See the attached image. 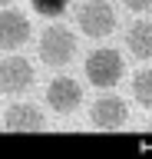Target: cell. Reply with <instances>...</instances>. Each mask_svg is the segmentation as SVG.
Returning a JSON list of instances; mask_svg holds the SVG:
<instances>
[{"instance_id":"obj_1","label":"cell","mask_w":152,"mask_h":159,"mask_svg":"<svg viewBox=\"0 0 152 159\" xmlns=\"http://www.w3.org/2000/svg\"><path fill=\"white\" fill-rule=\"evenodd\" d=\"M83 70H86V80L93 86H116L122 80V57L112 47H99L86 57Z\"/></svg>"},{"instance_id":"obj_2","label":"cell","mask_w":152,"mask_h":159,"mask_svg":"<svg viewBox=\"0 0 152 159\" xmlns=\"http://www.w3.org/2000/svg\"><path fill=\"white\" fill-rule=\"evenodd\" d=\"M73 53H76V37L70 33V27H50L43 30L40 37V57L46 66H66L73 60Z\"/></svg>"},{"instance_id":"obj_3","label":"cell","mask_w":152,"mask_h":159,"mask_svg":"<svg viewBox=\"0 0 152 159\" xmlns=\"http://www.w3.org/2000/svg\"><path fill=\"white\" fill-rule=\"evenodd\" d=\"M76 27L86 33V37L99 40V37H109L112 30H116V10L109 3H102V0H89V3H83L80 13H76Z\"/></svg>"},{"instance_id":"obj_4","label":"cell","mask_w":152,"mask_h":159,"mask_svg":"<svg viewBox=\"0 0 152 159\" xmlns=\"http://www.w3.org/2000/svg\"><path fill=\"white\" fill-rule=\"evenodd\" d=\"M33 86V66L23 57H7L0 60V93L7 96H17L23 89Z\"/></svg>"},{"instance_id":"obj_5","label":"cell","mask_w":152,"mask_h":159,"mask_svg":"<svg viewBox=\"0 0 152 159\" xmlns=\"http://www.w3.org/2000/svg\"><path fill=\"white\" fill-rule=\"evenodd\" d=\"M46 103H50V109H56V113H73V109L83 103V86L73 76H56L50 86H46Z\"/></svg>"},{"instance_id":"obj_6","label":"cell","mask_w":152,"mask_h":159,"mask_svg":"<svg viewBox=\"0 0 152 159\" xmlns=\"http://www.w3.org/2000/svg\"><path fill=\"white\" fill-rule=\"evenodd\" d=\"M3 129H10V133H40V129H46V119L33 103H13L3 113Z\"/></svg>"},{"instance_id":"obj_7","label":"cell","mask_w":152,"mask_h":159,"mask_svg":"<svg viewBox=\"0 0 152 159\" xmlns=\"http://www.w3.org/2000/svg\"><path fill=\"white\" fill-rule=\"evenodd\" d=\"M89 116L96 129H119L129 116V109H126V99H119V96H99L93 103Z\"/></svg>"},{"instance_id":"obj_8","label":"cell","mask_w":152,"mask_h":159,"mask_svg":"<svg viewBox=\"0 0 152 159\" xmlns=\"http://www.w3.org/2000/svg\"><path fill=\"white\" fill-rule=\"evenodd\" d=\"M30 40V20L20 10H0V47L17 50Z\"/></svg>"},{"instance_id":"obj_9","label":"cell","mask_w":152,"mask_h":159,"mask_svg":"<svg viewBox=\"0 0 152 159\" xmlns=\"http://www.w3.org/2000/svg\"><path fill=\"white\" fill-rule=\"evenodd\" d=\"M126 47L136 60H152V20H139L129 27Z\"/></svg>"},{"instance_id":"obj_10","label":"cell","mask_w":152,"mask_h":159,"mask_svg":"<svg viewBox=\"0 0 152 159\" xmlns=\"http://www.w3.org/2000/svg\"><path fill=\"white\" fill-rule=\"evenodd\" d=\"M132 96H136V103H142V106H152V66L139 70V73L132 76Z\"/></svg>"},{"instance_id":"obj_11","label":"cell","mask_w":152,"mask_h":159,"mask_svg":"<svg viewBox=\"0 0 152 159\" xmlns=\"http://www.w3.org/2000/svg\"><path fill=\"white\" fill-rule=\"evenodd\" d=\"M30 3H33V10L40 17H60V13H66L70 0H30Z\"/></svg>"},{"instance_id":"obj_12","label":"cell","mask_w":152,"mask_h":159,"mask_svg":"<svg viewBox=\"0 0 152 159\" xmlns=\"http://www.w3.org/2000/svg\"><path fill=\"white\" fill-rule=\"evenodd\" d=\"M129 10H136V13H142V10H152V0H122Z\"/></svg>"},{"instance_id":"obj_13","label":"cell","mask_w":152,"mask_h":159,"mask_svg":"<svg viewBox=\"0 0 152 159\" xmlns=\"http://www.w3.org/2000/svg\"><path fill=\"white\" fill-rule=\"evenodd\" d=\"M145 129H149V133H152V119H149V123H145Z\"/></svg>"},{"instance_id":"obj_14","label":"cell","mask_w":152,"mask_h":159,"mask_svg":"<svg viewBox=\"0 0 152 159\" xmlns=\"http://www.w3.org/2000/svg\"><path fill=\"white\" fill-rule=\"evenodd\" d=\"M0 3H13V0H0Z\"/></svg>"}]
</instances>
